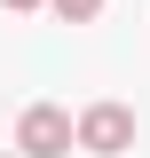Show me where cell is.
I'll return each mask as SVG.
<instances>
[{
  "label": "cell",
  "instance_id": "cell-1",
  "mask_svg": "<svg viewBox=\"0 0 150 158\" xmlns=\"http://www.w3.org/2000/svg\"><path fill=\"white\" fill-rule=\"evenodd\" d=\"M71 142H79V118L63 111V103H32V111L16 118V150L24 158H63Z\"/></svg>",
  "mask_w": 150,
  "mask_h": 158
},
{
  "label": "cell",
  "instance_id": "cell-2",
  "mask_svg": "<svg viewBox=\"0 0 150 158\" xmlns=\"http://www.w3.org/2000/svg\"><path fill=\"white\" fill-rule=\"evenodd\" d=\"M79 150H95V158L134 150V111L127 103H87V111H79Z\"/></svg>",
  "mask_w": 150,
  "mask_h": 158
},
{
  "label": "cell",
  "instance_id": "cell-3",
  "mask_svg": "<svg viewBox=\"0 0 150 158\" xmlns=\"http://www.w3.org/2000/svg\"><path fill=\"white\" fill-rule=\"evenodd\" d=\"M48 8H56L63 24H95V16H103V0H48Z\"/></svg>",
  "mask_w": 150,
  "mask_h": 158
},
{
  "label": "cell",
  "instance_id": "cell-4",
  "mask_svg": "<svg viewBox=\"0 0 150 158\" xmlns=\"http://www.w3.org/2000/svg\"><path fill=\"white\" fill-rule=\"evenodd\" d=\"M0 8H16V16H32V8H48V0H0Z\"/></svg>",
  "mask_w": 150,
  "mask_h": 158
}]
</instances>
